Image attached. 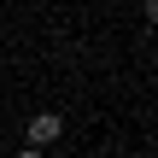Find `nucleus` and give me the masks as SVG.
<instances>
[{
	"instance_id": "nucleus-1",
	"label": "nucleus",
	"mask_w": 158,
	"mask_h": 158,
	"mask_svg": "<svg viewBox=\"0 0 158 158\" xmlns=\"http://www.w3.org/2000/svg\"><path fill=\"white\" fill-rule=\"evenodd\" d=\"M23 135H29V147H53V141L64 135V117H59V111H35Z\"/></svg>"
},
{
	"instance_id": "nucleus-2",
	"label": "nucleus",
	"mask_w": 158,
	"mask_h": 158,
	"mask_svg": "<svg viewBox=\"0 0 158 158\" xmlns=\"http://www.w3.org/2000/svg\"><path fill=\"white\" fill-rule=\"evenodd\" d=\"M18 158H41V147H23V152H18Z\"/></svg>"
}]
</instances>
